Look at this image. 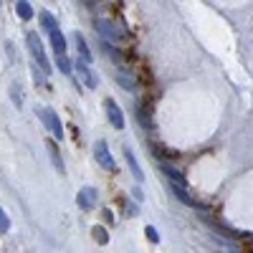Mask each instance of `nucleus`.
Instances as JSON below:
<instances>
[{"label":"nucleus","mask_w":253,"mask_h":253,"mask_svg":"<svg viewBox=\"0 0 253 253\" xmlns=\"http://www.w3.org/2000/svg\"><path fill=\"white\" fill-rule=\"evenodd\" d=\"M26 41H28V48H31L36 63H38V69L48 76L53 66H51V61H48V56H46V46H43V41H41V36L33 33V31H28V33H26Z\"/></svg>","instance_id":"f257e3e1"},{"label":"nucleus","mask_w":253,"mask_h":253,"mask_svg":"<svg viewBox=\"0 0 253 253\" xmlns=\"http://www.w3.org/2000/svg\"><path fill=\"white\" fill-rule=\"evenodd\" d=\"M36 117L43 122V126L53 134V139H63V124H61V119H58V114H56L53 109H48V107H36Z\"/></svg>","instance_id":"f03ea898"},{"label":"nucleus","mask_w":253,"mask_h":253,"mask_svg":"<svg viewBox=\"0 0 253 253\" xmlns=\"http://www.w3.org/2000/svg\"><path fill=\"white\" fill-rule=\"evenodd\" d=\"M94 157H96V162L104 167V170L117 172V162H114V157H112V152H109V144L104 142V139L94 142Z\"/></svg>","instance_id":"7ed1b4c3"},{"label":"nucleus","mask_w":253,"mask_h":253,"mask_svg":"<svg viewBox=\"0 0 253 253\" xmlns=\"http://www.w3.org/2000/svg\"><path fill=\"white\" fill-rule=\"evenodd\" d=\"M104 112H107V119H109V124L114 126V129H124V114H122L119 104L112 96L104 99Z\"/></svg>","instance_id":"20e7f679"},{"label":"nucleus","mask_w":253,"mask_h":253,"mask_svg":"<svg viewBox=\"0 0 253 253\" xmlns=\"http://www.w3.org/2000/svg\"><path fill=\"white\" fill-rule=\"evenodd\" d=\"M74 69L81 74L84 84H86V89H96V76H94V71H91V63H89L86 58L79 56V58H76V63H74Z\"/></svg>","instance_id":"39448f33"},{"label":"nucleus","mask_w":253,"mask_h":253,"mask_svg":"<svg viewBox=\"0 0 253 253\" xmlns=\"http://www.w3.org/2000/svg\"><path fill=\"white\" fill-rule=\"evenodd\" d=\"M76 205H79L81 210L96 208V190H94V187H81L79 195H76Z\"/></svg>","instance_id":"423d86ee"},{"label":"nucleus","mask_w":253,"mask_h":253,"mask_svg":"<svg viewBox=\"0 0 253 253\" xmlns=\"http://www.w3.org/2000/svg\"><path fill=\"white\" fill-rule=\"evenodd\" d=\"M124 160H126V167H129L132 177L137 182H142L144 180V172H142V167H139V162H137V157H134V152L129 150V147H124Z\"/></svg>","instance_id":"0eeeda50"},{"label":"nucleus","mask_w":253,"mask_h":253,"mask_svg":"<svg viewBox=\"0 0 253 253\" xmlns=\"http://www.w3.org/2000/svg\"><path fill=\"white\" fill-rule=\"evenodd\" d=\"M94 26H96V31L101 33V38H107V41H112V43H114V41L119 38V33L114 31V26L109 23L107 18H96V20H94Z\"/></svg>","instance_id":"6e6552de"},{"label":"nucleus","mask_w":253,"mask_h":253,"mask_svg":"<svg viewBox=\"0 0 253 253\" xmlns=\"http://www.w3.org/2000/svg\"><path fill=\"white\" fill-rule=\"evenodd\" d=\"M48 43H51L53 53H66V36L61 33V28H53L48 33Z\"/></svg>","instance_id":"1a4fd4ad"},{"label":"nucleus","mask_w":253,"mask_h":253,"mask_svg":"<svg viewBox=\"0 0 253 253\" xmlns=\"http://www.w3.org/2000/svg\"><path fill=\"white\" fill-rule=\"evenodd\" d=\"M160 172H162V175H167V177H170V182H177V185L187 187V180H185V175H182L180 170H175L172 165H167V162H160Z\"/></svg>","instance_id":"9d476101"},{"label":"nucleus","mask_w":253,"mask_h":253,"mask_svg":"<svg viewBox=\"0 0 253 253\" xmlns=\"http://www.w3.org/2000/svg\"><path fill=\"white\" fill-rule=\"evenodd\" d=\"M15 13L20 20H31L36 13H33V5L28 3V0H15Z\"/></svg>","instance_id":"9b49d317"},{"label":"nucleus","mask_w":253,"mask_h":253,"mask_svg":"<svg viewBox=\"0 0 253 253\" xmlns=\"http://www.w3.org/2000/svg\"><path fill=\"white\" fill-rule=\"evenodd\" d=\"M56 66H58V71L63 76H71L74 74V63H71V58L66 53H56Z\"/></svg>","instance_id":"f8f14e48"},{"label":"nucleus","mask_w":253,"mask_h":253,"mask_svg":"<svg viewBox=\"0 0 253 253\" xmlns=\"http://www.w3.org/2000/svg\"><path fill=\"white\" fill-rule=\"evenodd\" d=\"M38 23L43 26V31H46V33H51L53 28H58V20H56L48 10H41V13H38Z\"/></svg>","instance_id":"ddd939ff"},{"label":"nucleus","mask_w":253,"mask_h":253,"mask_svg":"<svg viewBox=\"0 0 253 253\" xmlns=\"http://www.w3.org/2000/svg\"><path fill=\"white\" fill-rule=\"evenodd\" d=\"M74 41H76V46H79V53L91 63V61H94V56H91V48L86 46V41H84V36H81V33H76V36H74Z\"/></svg>","instance_id":"4468645a"},{"label":"nucleus","mask_w":253,"mask_h":253,"mask_svg":"<svg viewBox=\"0 0 253 253\" xmlns=\"http://www.w3.org/2000/svg\"><path fill=\"white\" fill-rule=\"evenodd\" d=\"M46 150H48V155H51V160H53V165H56L58 175H63V172H66V167H63V162H61V157H58L56 144H53V142H48V144H46Z\"/></svg>","instance_id":"2eb2a0df"},{"label":"nucleus","mask_w":253,"mask_h":253,"mask_svg":"<svg viewBox=\"0 0 253 253\" xmlns=\"http://www.w3.org/2000/svg\"><path fill=\"white\" fill-rule=\"evenodd\" d=\"M91 236H94V241L99 246H107L109 243V233H107V228H101V225H94L91 228Z\"/></svg>","instance_id":"dca6fc26"},{"label":"nucleus","mask_w":253,"mask_h":253,"mask_svg":"<svg viewBox=\"0 0 253 253\" xmlns=\"http://www.w3.org/2000/svg\"><path fill=\"white\" fill-rule=\"evenodd\" d=\"M117 81L122 84V89H124V91H137V86H134V79H129V76H124L122 71L117 74Z\"/></svg>","instance_id":"f3484780"},{"label":"nucleus","mask_w":253,"mask_h":253,"mask_svg":"<svg viewBox=\"0 0 253 253\" xmlns=\"http://www.w3.org/2000/svg\"><path fill=\"white\" fill-rule=\"evenodd\" d=\"M124 213L129 215V218H137V215H139V205H137V203H132V200H126V205H124Z\"/></svg>","instance_id":"a211bd4d"},{"label":"nucleus","mask_w":253,"mask_h":253,"mask_svg":"<svg viewBox=\"0 0 253 253\" xmlns=\"http://www.w3.org/2000/svg\"><path fill=\"white\" fill-rule=\"evenodd\" d=\"M144 236H147V241H150V243H160V233L155 230V225H147L144 228Z\"/></svg>","instance_id":"6ab92c4d"},{"label":"nucleus","mask_w":253,"mask_h":253,"mask_svg":"<svg viewBox=\"0 0 253 253\" xmlns=\"http://www.w3.org/2000/svg\"><path fill=\"white\" fill-rule=\"evenodd\" d=\"M10 230V218L5 215V210L0 208V233H8Z\"/></svg>","instance_id":"aec40b11"},{"label":"nucleus","mask_w":253,"mask_h":253,"mask_svg":"<svg viewBox=\"0 0 253 253\" xmlns=\"http://www.w3.org/2000/svg\"><path fill=\"white\" fill-rule=\"evenodd\" d=\"M132 198H134L137 203H142V200H144V193H142V187H139V185H134V187H132Z\"/></svg>","instance_id":"412c9836"},{"label":"nucleus","mask_w":253,"mask_h":253,"mask_svg":"<svg viewBox=\"0 0 253 253\" xmlns=\"http://www.w3.org/2000/svg\"><path fill=\"white\" fill-rule=\"evenodd\" d=\"M104 220H107L109 225L114 223V215H112V210H104Z\"/></svg>","instance_id":"4be33fe9"}]
</instances>
